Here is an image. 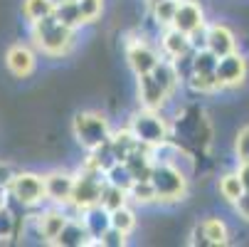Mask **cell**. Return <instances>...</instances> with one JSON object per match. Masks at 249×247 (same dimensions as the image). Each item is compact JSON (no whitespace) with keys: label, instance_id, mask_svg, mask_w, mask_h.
Returning <instances> with one entry per match:
<instances>
[{"label":"cell","instance_id":"obj_8","mask_svg":"<svg viewBox=\"0 0 249 247\" xmlns=\"http://www.w3.org/2000/svg\"><path fill=\"white\" fill-rule=\"evenodd\" d=\"M244 75H247V62L242 55L230 52V55L220 57L217 69H215V77H217L220 87H237V84H242Z\"/></svg>","mask_w":249,"mask_h":247},{"label":"cell","instance_id":"obj_15","mask_svg":"<svg viewBox=\"0 0 249 247\" xmlns=\"http://www.w3.org/2000/svg\"><path fill=\"white\" fill-rule=\"evenodd\" d=\"M87 228H82V223L67 220V225L62 228V232L52 240V245H62V247H77V245H87Z\"/></svg>","mask_w":249,"mask_h":247},{"label":"cell","instance_id":"obj_34","mask_svg":"<svg viewBox=\"0 0 249 247\" xmlns=\"http://www.w3.org/2000/svg\"><path fill=\"white\" fill-rule=\"evenodd\" d=\"M13 178H15L13 168H10L8 163H0V188H10Z\"/></svg>","mask_w":249,"mask_h":247},{"label":"cell","instance_id":"obj_29","mask_svg":"<svg viewBox=\"0 0 249 247\" xmlns=\"http://www.w3.org/2000/svg\"><path fill=\"white\" fill-rule=\"evenodd\" d=\"M79 10L84 15V22H91L101 15V0H79Z\"/></svg>","mask_w":249,"mask_h":247},{"label":"cell","instance_id":"obj_31","mask_svg":"<svg viewBox=\"0 0 249 247\" xmlns=\"http://www.w3.org/2000/svg\"><path fill=\"white\" fill-rule=\"evenodd\" d=\"M237 156L242 163L249 161V126H244L239 133H237Z\"/></svg>","mask_w":249,"mask_h":247},{"label":"cell","instance_id":"obj_11","mask_svg":"<svg viewBox=\"0 0 249 247\" xmlns=\"http://www.w3.org/2000/svg\"><path fill=\"white\" fill-rule=\"evenodd\" d=\"M160 59H158V55L146 45V42H136V45H131L128 47V64H131V69L141 77V75H148V72H153L156 69V64H158Z\"/></svg>","mask_w":249,"mask_h":247},{"label":"cell","instance_id":"obj_2","mask_svg":"<svg viewBox=\"0 0 249 247\" xmlns=\"http://www.w3.org/2000/svg\"><path fill=\"white\" fill-rule=\"evenodd\" d=\"M32 38L37 47L47 55H64L72 45V27L64 25L54 13L32 22Z\"/></svg>","mask_w":249,"mask_h":247},{"label":"cell","instance_id":"obj_7","mask_svg":"<svg viewBox=\"0 0 249 247\" xmlns=\"http://www.w3.org/2000/svg\"><path fill=\"white\" fill-rule=\"evenodd\" d=\"M10 190L22 205H37L40 200L47 198L45 195V178H40L37 173H15Z\"/></svg>","mask_w":249,"mask_h":247},{"label":"cell","instance_id":"obj_26","mask_svg":"<svg viewBox=\"0 0 249 247\" xmlns=\"http://www.w3.org/2000/svg\"><path fill=\"white\" fill-rule=\"evenodd\" d=\"M133 225H136V218H133V213H131L126 205L111 210V228H116V230H121V232H128Z\"/></svg>","mask_w":249,"mask_h":247},{"label":"cell","instance_id":"obj_18","mask_svg":"<svg viewBox=\"0 0 249 247\" xmlns=\"http://www.w3.org/2000/svg\"><path fill=\"white\" fill-rule=\"evenodd\" d=\"M64 225H67V218L59 213V210H47V213L40 218V232H42V237L47 242H52L62 232Z\"/></svg>","mask_w":249,"mask_h":247},{"label":"cell","instance_id":"obj_28","mask_svg":"<svg viewBox=\"0 0 249 247\" xmlns=\"http://www.w3.org/2000/svg\"><path fill=\"white\" fill-rule=\"evenodd\" d=\"M193 89L195 92H212V89H217V77L215 75H193Z\"/></svg>","mask_w":249,"mask_h":247},{"label":"cell","instance_id":"obj_9","mask_svg":"<svg viewBox=\"0 0 249 247\" xmlns=\"http://www.w3.org/2000/svg\"><path fill=\"white\" fill-rule=\"evenodd\" d=\"M72 193H74V178L69 173L54 171V173L45 175V195L52 203H57V205L72 203Z\"/></svg>","mask_w":249,"mask_h":247},{"label":"cell","instance_id":"obj_13","mask_svg":"<svg viewBox=\"0 0 249 247\" xmlns=\"http://www.w3.org/2000/svg\"><path fill=\"white\" fill-rule=\"evenodd\" d=\"M207 50L215 52L217 57H225L234 52V35L225 25H212L207 30Z\"/></svg>","mask_w":249,"mask_h":247},{"label":"cell","instance_id":"obj_23","mask_svg":"<svg viewBox=\"0 0 249 247\" xmlns=\"http://www.w3.org/2000/svg\"><path fill=\"white\" fill-rule=\"evenodd\" d=\"M217 62H220V57H217L215 52L205 50V52H200V55L195 57V62H193V72H195V75H215Z\"/></svg>","mask_w":249,"mask_h":247},{"label":"cell","instance_id":"obj_25","mask_svg":"<svg viewBox=\"0 0 249 247\" xmlns=\"http://www.w3.org/2000/svg\"><path fill=\"white\" fill-rule=\"evenodd\" d=\"M220 193H222V198H227L230 203H234L244 193V186L239 181V175H225V178L220 181Z\"/></svg>","mask_w":249,"mask_h":247},{"label":"cell","instance_id":"obj_21","mask_svg":"<svg viewBox=\"0 0 249 247\" xmlns=\"http://www.w3.org/2000/svg\"><path fill=\"white\" fill-rule=\"evenodd\" d=\"M124 203H126V190H124V188H119V186H114V183L104 186V190H101V208H106V210L111 213V210L121 208Z\"/></svg>","mask_w":249,"mask_h":247},{"label":"cell","instance_id":"obj_10","mask_svg":"<svg viewBox=\"0 0 249 247\" xmlns=\"http://www.w3.org/2000/svg\"><path fill=\"white\" fill-rule=\"evenodd\" d=\"M173 27H178L185 35H193L195 30L202 27V10L200 5H195L193 0H183L178 3V10H175V18H173Z\"/></svg>","mask_w":249,"mask_h":247},{"label":"cell","instance_id":"obj_27","mask_svg":"<svg viewBox=\"0 0 249 247\" xmlns=\"http://www.w3.org/2000/svg\"><path fill=\"white\" fill-rule=\"evenodd\" d=\"M178 3L180 0H160L158 5H153L156 10V20L160 25H173V18H175V10H178Z\"/></svg>","mask_w":249,"mask_h":247},{"label":"cell","instance_id":"obj_4","mask_svg":"<svg viewBox=\"0 0 249 247\" xmlns=\"http://www.w3.org/2000/svg\"><path fill=\"white\" fill-rule=\"evenodd\" d=\"M101 163L99 161H89L87 168L82 171L79 178H74V193H72V203L82 210L99 205L101 203V190H104V178H101Z\"/></svg>","mask_w":249,"mask_h":247},{"label":"cell","instance_id":"obj_5","mask_svg":"<svg viewBox=\"0 0 249 247\" xmlns=\"http://www.w3.org/2000/svg\"><path fill=\"white\" fill-rule=\"evenodd\" d=\"M151 183L158 193V200H180L185 195V175L178 171L175 166H168V163H153V171H151Z\"/></svg>","mask_w":249,"mask_h":247},{"label":"cell","instance_id":"obj_1","mask_svg":"<svg viewBox=\"0 0 249 247\" xmlns=\"http://www.w3.org/2000/svg\"><path fill=\"white\" fill-rule=\"evenodd\" d=\"M175 67L168 62H158L153 72L141 75L138 79V96L146 104V109H158L165 104L168 94L175 89Z\"/></svg>","mask_w":249,"mask_h":247},{"label":"cell","instance_id":"obj_12","mask_svg":"<svg viewBox=\"0 0 249 247\" xmlns=\"http://www.w3.org/2000/svg\"><path fill=\"white\" fill-rule=\"evenodd\" d=\"M5 64H8V69L15 77H27V75H32V69H35V55L25 45H15V47L8 50Z\"/></svg>","mask_w":249,"mask_h":247},{"label":"cell","instance_id":"obj_19","mask_svg":"<svg viewBox=\"0 0 249 247\" xmlns=\"http://www.w3.org/2000/svg\"><path fill=\"white\" fill-rule=\"evenodd\" d=\"M54 15H57L64 25H69L72 30L84 22V15H82V10H79V0H62V3H57Z\"/></svg>","mask_w":249,"mask_h":247},{"label":"cell","instance_id":"obj_14","mask_svg":"<svg viewBox=\"0 0 249 247\" xmlns=\"http://www.w3.org/2000/svg\"><path fill=\"white\" fill-rule=\"evenodd\" d=\"M195 237L200 240H193V245H225L227 242V228L222 220H205L197 230H195Z\"/></svg>","mask_w":249,"mask_h":247},{"label":"cell","instance_id":"obj_30","mask_svg":"<svg viewBox=\"0 0 249 247\" xmlns=\"http://www.w3.org/2000/svg\"><path fill=\"white\" fill-rule=\"evenodd\" d=\"M99 245H109V247H121L126 245V232L116 230V228H109L101 237H99Z\"/></svg>","mask_w":249,"mask_h":247},{"label":"cell","instance_id":"obj_22","mask_svg":"<svg viewBox=\"0 0 249 247\" xmlns=\"http://www.w3.org/2000/svg\"><path fill=\"white\" fill-rule=\"evenodd\" d=\"M109 183H114V186H119V188H124V190H128L131 186H133V175H131V171L126 168V163L124 161H116L111 168H109Z\"/></svg>","mask_w":249,"mask_h":247},{"label":"cell","instance_id":"obj_33","mask_svg":"<svg viewBox=\"0 0 249 247\" xmlns=\"http://www.w3.org/2000/svg\"><path fill=\"white\" fill-rule=\"evenodd\" d=\"M10 232H13V220H10V215L5 213V210L0 208V240L10 237Z\"/></svg>","mask_w":249,"mask_h":247},{"label":"cell","instance_id":"obj_36","mask_svg":"<svg viewBox=\"0 0 249 247\" xmlns=\"http://www.w3.org/2000/svg\"><path fill=\"white\" fill-rule=\"evenodd\" d=\"M148 3H151V5H158V3H160V0H148Z\"/></svg>","mask_w":249,"mask_h":247},{"label":"cell","instance_id":"obj_16","mask_svg":"<svg viewBox=\"0 0 249 247\" xmlns=\"http://www.w3.org/2000/svg\"><path fill=\"white\" fill-rule=\"evenodd\" d=\"M190 35H185V32H180L178 27H173V30H168L165 32V38H163V50L170 55V57H185V52H188V47H190Z\"/></svg>","mask_w":249,"mask_h":247},{"label":"cell","instance_id":"obj_17","mask_svg":"<svg viewBox=\"0 0 249 247\" xmlns=\"http://www.w3.org/2000/svg\"><path fill=\"white\" fill-rule=\"evenodd\" d=\"M126 168L131 171V175H133V181H148L151 178V171H153V163L148 161V156H143V153H136V149L126 156Z\"/></svg>","mask_w":249,"mask_h":247},{"label":"cell","instance_id":"obj_6","mask_svg":"<svg viewBox=\"0 0 249 247\" xmlns=\"http://www.w3.org/2000/svg\"><path fill=\"white\" fill-rule=\"evenodd\" d=\"M131 131L138 138V144H148V146L163 144L165 136H168V126L156 114V109H146V112L136 114L133 116V124H131Z\"/></svg>","mask_w":249,"mask_h":247},{"label":"cell","instance_id":"obj_35","mask_svg":"<svg viewBox=\"0 0 249 247\" xmlns=\"http://www.w3.org/2000/svg\"><path fill=\"white\" fill-rule=\"evenodd\" d=\"M239 181H242V186H244V190L249 193V161L247 163H242V168H239Z\"/></svg>","mask_w":249,"mask_h":247},{"label":"cell","instance_id":"obj_20","mask_svg":"<svg viewBox=\"0 0 249 247\" xmlns=\"http://www.w3.org/2000/svg\"><path fill=\"white\" fill-rule=\"evenodd\" d=\"M57 8L54 0H25V15L35 22V20H42L47 15H52Z\"/></svg>","mask_w":249,"mask_h":247},{"label":"cell","instance_id":"obj_32","mask_svg":"<svg viewBox=\"0 0 249 247\" xmlns=\"http://www.w3.org/2000/svg\"><path fill=\"white\" fill-rule=\"evenodd\" d=\"M234 208H237V213H239V218L242 220H247L249 223V193L244 190L237 200H234Z\"/></svg>","mask_w":249,"mask_h":247},{"label":"cell","instance_id":"obj_24","mask_svg":"<svg viewBox=\"0 0 249 247\" xmlns=\"http://www.w3.org/2000/svg\"><path fill=\"white\" fill-rule=\"evenodd\" d=\"M128 193H131L138 203H153V200H158V193H156L151 178H148V181H133V186L128 188Z\"/></svg>","mask_w":249,"mask_h":247},{"label":"cell","instance_id":"obj_3","mask_svg":"<svg viewBox=\"0 0 249 247\" xmlns=\"http://www.w3.org/2000/svg\"><path fill=\"white\" fill-rule=\"evenodd\" d=\"M72 129H74L77 141L89 151H96V149L106 146L111 141L109 138V121H106L101 114H94V112L77 114Z\"/></svg>","mask_w":249,"mask_h":247}]
</instances>
